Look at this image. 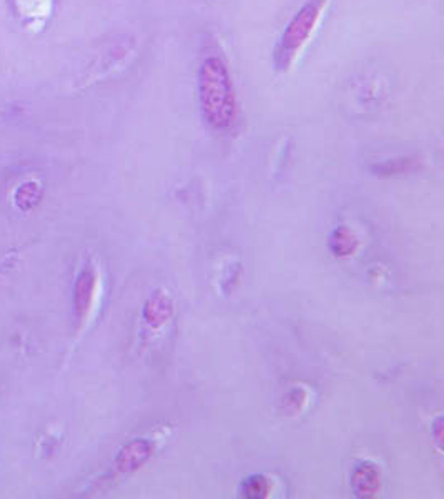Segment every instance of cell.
<instances>
[{
    "mask_svg": "<svg viewBox=\"0 0 444 499\" xmlns=\"http://www.w3.org/2000/svg\"><path fill=\"white\" fill-rule=\"evenodd\" d=\"M199 97L204 117L215 130H226L235 122L236 105L230 73L218 57H206L199 70Z\"/></svg>",
    "mask_w": 444,
    "mask_h": 499,
    "instance_id": "1",
    "label": "cell"
},
{
    "mask_svg": "<svg viewBox=\"0 0 444 499\" xmlns=\"http://www.w3.org/2000/svg\"><path fill=\"white\" fill-rule=\"evenodd\" d=\"M324 4L327 0H307V4L291 19L275 51V67L278 70H286L293 63L296 53L312 36Z\"/></svg>",
    "mask_w": 444,
    "mask_h": 499,
    "instance_id": "2",
    "label": "cell"
},
{
    "mask_svg": "<svg viewBox=\"0 0 444 499\" xmlns=\"http://www.w3.org/2000/svg\"><path fill=\"white\" fill-rule=\"evenodd\" d=\"M152 456V444L147 439H133L125 446L117 456V468L122 473H132L143 466Z\"/></svg>",
    "mask_w": 444,
    "mask_h": 499,
    "instance_id": "3",
    "label": "cell"
},
{
    "mask_svg": "<svg viewBox=\"0 0 444 499\" xmlns=\"http://www.w3.org/2000/svg\"><path fill=\"white\" fill-rule=\"evenodd\" d=\"M381 486V476L378 468L371 463H363L354 469L352 476V488L358 498H374Z\"/></svg>",
    "mask_w": 444,
    "mask_h": 499,
    "instance_id": "4",
    "label": "cell"
},
{
    "mask_svg": "<svg viewBox=\"0 0 444 499\" xmlns=\"http://www.w3.org/2000/svg\"><path fill=\"white\" fill-rule=\"evenodd\" d=\"M174 315V301L164 291H157L148 298L145 308H143V316H145L147 323L154 328L165 325Z\"/></svg>",
    "mask_w": 444,
    "mask_h": 499,
    "instance_id": "5",
    "label": "cell"
},
{
    "mask_svg": "<svg viewBox=\"0 0 444 499\" xmlns=\"http://www.w3.org/2000/svg\"><path fill=\"white\" fill-rule=\"evenodd\" d=\"M95 271L92 268L82 270V273L77 278L75 290H73V303H75V311L78 316H83L90 308L93 293H95Z\"/></svg>",
    "mask_w": 444,
    "mask_h": 499,
    "instance_id": "6",
    "label": "cell"
},
{
    "mask_svg": "<svg viewBox=\"0 0 444 499\" xmlns=\"http://www.w3.org/2000/svg\"><path fill=\"white\" fill-rule=\"evenodd\" d=\"M329 246H332V251L337 256H348L354 253V250L358 246V240L353 231L342 226V229L333 231L332 238H329Z\"/></svg>",
    "mask_w": 444,
    "mask_h": 499,
    "instance_id": "7",
    "label": "cell"
},
{
    "mask_svg": "<svg viewBox=\"0 0 444 499\" xmlns=\"http://www.w3.org/2000/svg\"><path fill=\"white\" fill-rule=\"evenodd\" d=\"M41 196L42 194L38 185L33 184V182H28V184H23L21 189L17 190L16 204L22 211H28L41 201Z\"/></svg>",
    "mask_w": 444,
    "mask_h": 499,
    "instance_id": "8",
    "label": "cell"
},
{
    "mask_svg": "<svg viewBox=\"0 0 444 499\" xmlns=\"http://www.w3.org/2000/svg\"><path fill=\"white\" fill-rule=\"evenodd\" d=\"M241 491H243V496L246 499L266 498L268 496V491H270V483L265 476L256 474V476H250L248 479H245Z\"/></svg>",
    "mask_w": 444,
    "mask_h": 499,
    "instance_id": "9",
    "label": "cell"
}]
</instances>
